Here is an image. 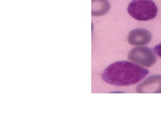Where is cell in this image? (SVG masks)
I'll return each mask as SVG.
<instances>
[{"mask_svg":"<svg viewBox=\"0 0 161 120\" xmlns=\"http://www.w3.org/2000/svg\"><path fill=\"white\" fill-rule=\"evenodd\" d=\"M148 74V70L142 66L122 61L112 63L107 67L102 74V78L110 85L128 86L138 83Z\"/></svg>","mask_w":161,"mask_h":120,"instance_id":"6da1fadb","label":"cell"},{"mask_svg":"<svg viewBox=\"0 0 161 120\" xmlns=\"http://www.w3.org/2000/svg\"><path fill=\"white\" fill-rule=\"evenodd\" d=\"M153 51L159 57L161 58V43L153 48Z\"/></svg>","mask_w":161,"mask_h":120,"instance_id":"52a82bcc","label":"cell"},{"mask_svg":"<svg viewBox=\"0 0 161 120\" xmlns=\"http://www.w3.org/2000/svg\"><path fill=\"white\" fill-rule=\"evenodd\" d=\"M128 59L146 67H151L157 61L153 52L147 47H136L132 49L128 55Z\"/></svg>","mask_w":161,"mask_h":120,"instance_id":"3957f363","label":"cell"},{"mask_svg":"<svg viewBox=\"0 0 161 120\" xmlns=\"http://www.w3.org/2000/svg\"><path fill=\"white\" fill-rule=\"evenodd\" d=\"M128 12L135 19L147 21L155 18L158 8L153 0H133L128 6Z\"/></svg>","mask_w":161,"mask_h":120,"instance_id":"7a4b0ae2","label":"cell"},{"mask_svg":"<svg viewBox=\"0 0 161 120\" xmlns=\"http://www.w3.org/2000/svg\"><path fill=\"white\" fill-rule=\"evenodd\" d=\"M138 93H161V75H153L137 86Z\"/></svg>","mask_w":161,"mask_h":120,"instance_id":"277c9868","label":"cell"},{"mask_svg":"<svg viewBox=\"0 0 161 120\" xmlns=\"http://www.w3.org/2000/svg\"><path fill=\"white\" fill-rule=\"evenodd\" d=\"M152 39V35L150 31L143 29H134L128 35V42L131 45L141 46L150 43Z\"/></svg>","mask_w":161,"mask_h":120,"instance_id":"5b68a950","label":"cell"},{"mask_svg":"<svg viewBox=\"0 0 161 120\" xmlns=\"http://www.w3.org/2000/svg\"><path fill=\"white\" fill-rule=\"evenodd\" d=\"M111 5L108 0H92V15L101 16L108 12Z\"/></svg>","mask_w":161,"mask_h":120,"instance_id":"8992f818","label":"cell"}]
</instances>
